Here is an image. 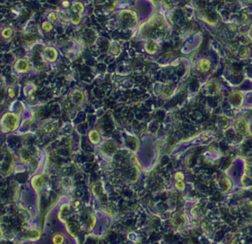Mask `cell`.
Wrapping results in <instances>:
<instances>
[{"label": "cell", "instance_id": "6da1fadb", "mask_svg": "<svg viewBox=\"0 0 252 244\" xmlns=\"http://www.w3.org/2000/svg\"><path fill=\"white\" fill-rule=\"evenodd\" d=\"M44 179L42 176H35L32 180V185H33V188H35V190H37L38 188L41 187V185L43 184Z\"/></svg>", "mask_w": 252, "mask_h": 244}, {"label": "cell", "instance_id": "7a4b0ae2", "mask_svg": "<svg viewBox=\"0 0 252 244\" xmlns=\"http://www.w3.org/2000/svg\"><path fill=\"white\" fill-rule=\"evenodd\" d=\"M89 138L91 142L93 143V144H97V143H98L99 141V135L96 131H91V132L89 133Z\"/></svg>", "mask_w": 252, "mask_h": 244}, {"label": "cell", "instance_id": "3957f363", "mask_svg": "<svg viewBox=\"0 0 252 244\" xmlns=\"http://www.w3.org/2000/svg\"><path fill=\"white\" fill-rule=\"evenodd\" d=\"M39 235H40V233H39V232L38 231V230H31V231L29 232V240H38L39 237Z\"/></svg>", "mask_w": 252, "mask_h": 244}, {"label": "cell", "instance_id": "277c9868", "mask_svg": "<svg viewBox=\"0 0 252 244\" xmlns=\"http://www.w3.org/2000/svg\"><path fill=\"white\" fill-rule=\"evenodd\" d=\"M63 240H64L63 236H62V235H60V234H57V235H56V236H54L53 241L54 243L60 244L63 243Z\"/></svg>", "mask_w": 252, "mask_h": 244}]
</instances>
